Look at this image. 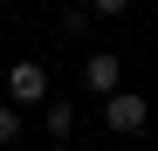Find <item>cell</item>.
Listing matches in <instances>:
<instances>
[{
    "instance_id": "obj_4",
    "label": "cell",
    "mask_w": 158,
    "mask_h": 151,
    "mask_svg": "<svg viewBox=\"0 0 158 151\" xmlns=\"http://www.w3.org/2000/svg\"><path fill=\"white\" fill-rule=\"evenodd\" d=\"M41 131L55 137V144H69V131H76V110H69V103H41Z\"/></svg>"
},
{
    "instance_id": "obj_5",
    "label": "cell",
    "mask_w": 158,
    "mask_h": 151,
    "mask_svg": "<svg viewBox=\"0 0 158 151\" xmlns=\"http://www.w3.org/2000/svg\"><path fill=\"white\" fill-rule=\"evenodd\" d=\"M14 131H21V103H0V144H14Z\"/></svg>"
},
{
    "instance_id": "obj_2",
    "label": "cell",
    "mask_w": 158,
    "mask_h": 151,
    "mask_svg": "<svg viewBox=\"0 0 158 151\" xmlns=\"http://www.w3.org/2000/svg\"><path fill=\"white\" fill-rule=\"evenodd\" d=\"M7 96H14L21 110L48 103V69H41V62H14V69H7Z\"/></svg>"
},
{
    "instance_id": "obj_7",
    "label": "cell",
    "mask_w": 158,
    "mask_h": 151,
    "mask_svg": "<svg viewBox=\"0 0 158 151\" xmlns=\"http://www.w3.org/2000/svg\"><path fill=\"white\" fill-rule=\"evenodd\" d=\"M131 0H89V14H124Z\"/></svg>"
},
{
    "instance_id": "obj_1",
    "label": "cell",
    "mask_w": 158,
    "mask_h": 151,
    "mask_svg": "<svg viewBox=\"0 0 158 151\" xmlns=\"http://www.w3.org/2000/svg\"><path fill=\"white\" fill-rule=\"evenodd\" d=\"M144 117H151V103H144L138 89H117V96H103V124H110L117 137H138V131H144Z\"/></svg>"
},
{
    "instance_id": "obj_3",
    "label": "cell",
    "mask_w": 158,
    "mask_h": 151,
    "mask_svg": "<svg viewBox=\"0 0 158 151\" xmlns=\"http://www.w3.org/2000/svg\"><path fill=\"white\" fill-rule=\"evenodd\" d=\"M83 89L117 96V89H124V62H117V55H89V62H83Z\"/></svg>"
},
{
    "instance_id": "obj_6",
    "label": "cell",
    "mask_w": 158,
    "mask_h": 151,
    "mask_svg": "<svg viewBox=\"0 0 158 151\" xmlns=\"http://www.w3.org/2000/svg\"><path fill=\"white\" fill-rule=\"evenodd\" d=\"M89 21H96V14H76V7H69V14H62V41H76V35L89 28Z\"/></svg>"
}]
</instances>
